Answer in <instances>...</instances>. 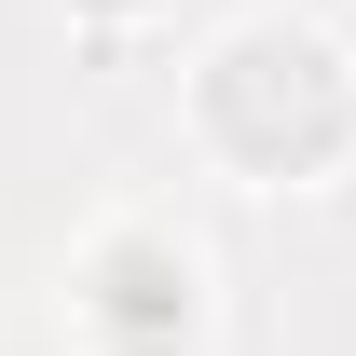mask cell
<instances>
[{
	"label": "cell",
	"instance_id": "7a4b0ae2",
	"mask_svg": "<svg viewBox=\"0 0 356 356\" xmlns=\"http://www.w3.org/2000/svg\"><path fill=\"white\" fill-rule=\"evenodd\" d=\"M206 315H220V288H206V247L178 220H96L69 247L83 356H206Z\"/></svg>",
	"mask_w": 356,
	"mask_h": 356
},
{
	"label": "cell",
	"instance_id": "6da1fadb",
	"mask_svg": "<svg viewBox=\"0 0 356 356\" xmlns=\"http://www.w3.org/2000/svg\"><path fill=\"white\" fill-rule=\"evenodd\" d=\"M192 137L233 178H329L356 165V42L315 14H233L192 55Z\"/></svg>",
	"mask_w": 356,
	"mask_h": 356
},
{
	"label": "cell",
	"instance_id": "3957f363",
	"mask_svg": "<svg viewBox=\"0 0 356 356\" xmlns=\"http://www.w3.org/2000/svg\"><path fill=\"white\" fill-rule=\"evenodd\" d=\"M165 0H69V28H96V42H124V28H151Z\"/></svg>",
	"mask_w": 356,
	"mask_h": 356
}]
</instances>
